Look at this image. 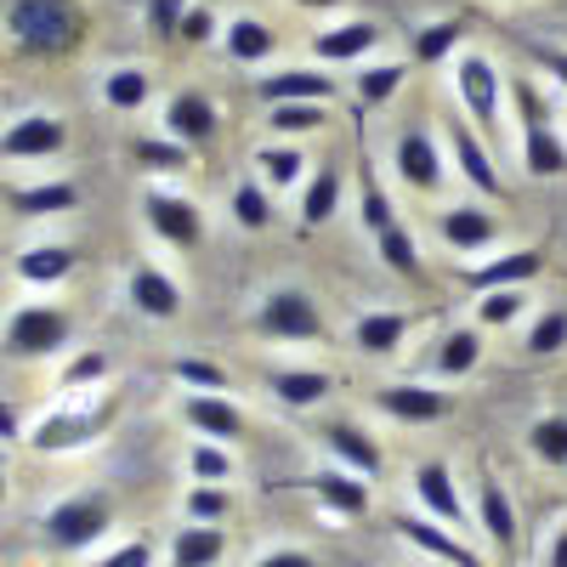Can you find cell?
Instances as JSON below:
<instances>
[{
  "label": "cell",
  "mask_w": 567,
  "mask_h": 567,
  "mask_svg": "<svg viewBox=\"0 0 567 567\" xmlns=\"http://www.w3.org/2000/svg\"><path fill=\"white\" fill-rule=\"evenodd\" d=\"M7 29L29 58H63L85 40V7L80 0H12Z\"/></svg>",
  "instance_id": "cell-1"
},
{
  "label": "cell",
  "mask_w": 567,
  "mask_h": 567,
  "mask_svg": "<svg viewBox=\"0 0 567 567\" xmlns=\"http://www.w3.org/2000/svg\"><path fill=\"white\" fill-rule=\"evenodd\" d=\"M109 528H114V494H103V488H85V494L58 499L52 511H45V523H40L45 545L63 550V556L91 550V545H97Z\"/></svg>",
  "instance_id": "cell-2"
},
{
  "label": "cell",
  "mask_w": 567,
  "mask_h": 567,
  "mask_svg": "<svg viewBox=\"0 0 567 567\" xmlns=\"http://www.w3.org/2000/svg\"><path fill=\"white\" fill-rule=\"evenodd\" d=\"M511 103H516V120H523V171L528 176H561L567 148L550 125V109L539 103V91L528 80H511Z\"/></svg>",
  "instance_id": "cell-3"
},
{
  "label": "cell",
  "mask_w": 567,
  "mask_h": 567,
  "mask_svg": "<svg viewBox=\"0 0 567 567\" xmlns=\"http://www.w3.org/2000/svg\"><path fill=\"white\" fill-rule=\"evenodd\" d=\"M256 336L267 341H323L329 323H323V307L296 290V284H284V290H267L261 307H256Z\"/></svg>",
  "instance_id": "cell-4"
},
{
  "label": "cell",
  "mask_w": 567,
  "mask_h": 567,
  "mask_svg": "<svg viewBox=\"0 0 567 567\" xmlns=\"http://www.w3.org/2000/svg\"><path fill=\"white\" fill-rule=\"evenodd\" d=\"M454 91H460L471 125H483L494 136L499 131V114H505V91H511V80L499 74V63L483 58V52H460L454 58Z\"/></svg>",
  "instance_id": "cell-5"
},
{
  "label": "cell",
  "mask_w": 567,
  "mask_h": 567,
  "mask_svg": "<svg viewBox=\"0 0 567 567\" xmlns=\"http://www.w3.org/2000/svg\"><path fill=\"white\" fill-rule=\"evenodd\" d=\"M69 336H74V318H69L63 307H52V301H29V307H18V312L7 318V352L23 358V363L63 352Z\"/></svg>",
  "instance_id": "cell-6"
},
{
  "label": "cell",
  "mask_w": 567,
  "mask_h": 567,
  "mask_svg": "<svg viewBox=\"0 0 567 567\" xmlns=\"http://www.w3.org/2000/svg\"><path fill=\"white\" fill-rule=\"evenodd\" d=\"M109 420H114V403H97V409L69 403V409H52V414H45L34 432H29V443H34L40 454H69V449L97 443V437L109 432Z\"/></svg>",
  "instance_id": "cell-7"
},
{
  "label": "cell",
  "mask_w": 567,
  "mask_h": 567,
  "mask_svg": "<svg viewBox=\"0 0 567 567\" xmlns=\"http://www.w3.org/2000/svg\"><path fill=\"white\" fill-rule=\"evenodd\" d=\"M142 216H148V227L159 233V239L171 245V250H199L205 245V216H199V205L194 199H182V194H154L142 199Z\"/></svg>",
  "instance_id": "cell-8"
},
{
  "label": "cell",
  "mask_w": 567,
  "mask_h": 567,
  "mask_svg": "<svg viewBox=\"0 0 567 567\" xmlns=\"http://www.w3.org/2000/svg\"><path fill=\"white\" fill-rule=\"evenodd\" d=\"M449 154H454V171L465 176L471 194H483V199H505V176L488 154V142L471 131V125H449Z\"/></svg>",
  "instance_id": "cell-9"
},
{
  "label": "cell",
  "mask_w": 567,
  "mask_h": 567,
  "mask_svg": "<svg viewBox=\"0 0 567 567\" xmlns=\"http://www.w3.org/2000/svg\"><path fill=\"white\" fill-rule=\"evenodd\" d=\"M414 499L425 505V516H432V523H443V528H454V534L471 523V511H465V499H460V483H454V471H449L443 460L414 465Z\"/></svg>",
  "instance_id": "cell-10"
},
{
  "label": "cell",
  "mask_w": 567,
  "mask_h": 567,
  "mask_svg": "<svg viewBox=\"0 0 567 567\" xmlns=\"http://www.w3.org/2000/svg\"><path fill=\"white\" fill-rule=\"evenodd\" d=\"M392 171H398L403 187H414V194H437L443 187V154H437L432 131H403L392 142Z\"/></svg>",
  "instance_id": "cell-11"
},
{
  "label": "cell",
  "mask_w": 567,
  "mask_h": 567,
  "mask_svg": "<svg viewBox=\"0 0 567 567\" xmlns=\"http://www.w3.org/2000/svg\"><path fill=\"white\" fill-rule=\"evenodd\" d=\"M471 523H477V534L494 545V556H516V505H511V488L499 477H483L477 483V511H471Z\"/></svg>",
  "instance_id": "cell-12"
},
{
  "label": "cell",
  "mask_w": 567,
  "mask_h": 567,
  "mask_svg": "<svg viewBox=\"0 0 567 567\" xmlns=\"http://www.w3.org/2000/svg\"><path fill=\"white\" fill-rule=\"evenodd\" d=\"M256 97L267 109H284V103H336L341 80H329L323 69H278V74L256 80Z\"/></svg>",
  "instance_id": "cell-13"
},
{
  "label": "cell",
  "mask_w": 567,
  "mask_h": 567,
  "mask_svg": "<svg viewBox=\"0 0 567 567\" xmlns=\"http://www.w3.org/2000/svg\"><path fill=\"white\" fill-rule=\"evenodd\" d=\"M182 420L194 425L205 443H239L245 437V409L233 403L227 392H187Z\"/></svg>",
  "instance_id": "cell-14"
},
{
  "label": "cell",
  "mask_w": 567,
  "mask_h": 567,
  "mask_svg": "<svg viewBox=\"0 0 567 567\" xmlns=\"http://www.w3.org/2000/svg\"><path fill=\"white\" fill-rule=\"evenodd\" d=\"M125 296H131V307H136L142 318H154V323H171V318L187 307V290H182L165 267H154V261H142V267L131 272Z\"/></svg>",
  "instance_id": "cell-15"
},
{
  "label": "cell",
  "mask_w": 567,
  "mask_h": 567,
  "mask_svg": "<svg viewBox=\"0 0 567 567\" xmlns=\"http://www.w3.org/2000/svg\"><path fill=\"white\" fill-rule=\"evenodd\" d=\"M69 125L58 114H23L0 131V154L7 159H45V154H63Z\"/></svg>",
  "instance_id": "cell-16"
},
{
  "label": "cell",
  "mask_w": 567,
  "mask_h": 567,
  "mask_svg": "<svg viewBox=\"0 0 567 567\" xmlns=\"http://www.w3.org/2000/svg\"><path fill=\"white\" fill-rule=\"evenodd\" d=\"M392 528L409 539V545H420L425 556H437V561H449V567H488L477 550H471L460 534H449L443 523H432V516H392Z\"/></svg>",
  "instance_id": "cell-17"
},
{
  "label": "cell",
  "mask_w": 567,
  "mask_h": 567,
  "mask_svg": "<svg viewBox=\"0 0 567 567\" xmlns=\"http://www.w3.org/2000/svg\"><path fill=\"white\" fill-rule=\"evenodd\" d=\"M374 403H381L392 420H403V425H432V420H443L454 409V398H443L437 386H420V381H392V386L374 392Z\"/></svg>",
  "instance_id": "cell-18"
},
{
  "label": "cell",
  "mask_w": 567,
  "mask_h": 567,
  "mask_svg": "<svg viewBox=\"0 0 567 567\" xmlns=\"http://www.w3.org/2000/svg\"><path fill=\"white\" fill-rule=\"evenodd\" d=\"M216 103L205 97V91H182V97L165 103V136L182 142V148H199V142L216 136Z\"/></svg>",
  "instance_id": "cell-19"
},
{
  "label": "cell",
  "mask_w": 567,
  "mask_h": 567,
  "mask_svg": "<svg viewBox=\"0 0 567 567\" xmlns=\"http://www.w3.org/2000/svg\"><path fill=\"white\" fill-rule=\"evenodd\" d=\"M307 488L318 494V505H329L336 516H369V505H374L369 477H358V471H347V465H323V471H312V483H307Z\"/></svg>",
  "instance_id": "cell-20"
},
{
  "label": "cell",
  "mask_w": 567,
  "mask_h": 567,
  "mask_svg": "<svg viewBox=\"0 0 567 567\" xmlns=\"http://www.w3.org/2000/svg\"><path fill=\"white\" fill-rule=\"evenodd\" d=\"M539 272H545V256L534 245H523V250H505V256H494L483 267H471V290H477V296H488V290H523V284H534Z\"/></svg>",
  "instance_id": "cell-21"
},
{
  "label": "cell",
  "mask_w": 567,
  "mask_h": 567,
  "mask_svg": "<svg viewBox=\"0 0 567 567\" xmlns=\"http://www.w3.org/2000/svg\"><path fill=\"white\" fill-rule=\"evenodd\" d=\"M374 45H381V29H374L369 18H347V23H336V29L312 34V58H318V63H363Z\"/></svg>",
  "instance_id": "cell-22"
},
{
  "label": "cell",
  "mask_w": 567,
  "mask_h": 567,
  "mask_svg": "<svg viewBox=\"0 0 567 567\" xmlns=\"http://www.w3.org/2000/svg\"><path fill=\"white\" fill-rule=\"evenodd\" d=\"M409 329H414L409 312H398V307H374V312H363V318L352 323V341H358L363 358H392V352L409 341Z\"/></svg>",
  "instance_id": "cell-23"
},
{
  "label": "cell",
  "mask_w": 567,
  "mask_h": 567,
  "mask_svg": "<svg viewBox=\"0 0 567 567\" xmlns=\"http://www.w3.org/2000/svg\"><path fill=\"white\" fill-rule=\"evenodd\" d=\"M437 233H443L449 250H488L494 233H499V221H494L483 205H449V210L437 216Z\"/></svg>",
  "instance_id": "cell-24"
},
{
  "label": "cell",
  "mask_w": 567,
  "mask_h": 567,
  "mask_svg": "<svg viewBox=\"0 0 567 567\" xmlns=\"http://www.w3.org/2000/svg\"><path fill=\"white\" fill-rule=\"evenodd\" d=\"M323 443H329V454H336V465H347V471H358V477H381V443H374L363 425H347V420H336L323 432Z\"/></svg>",
  "instance_id": "cell-25"
},
{
  "label": "cell",
  "mask_w": 567,
  "mask_h": 567,
  "mask_svg": "<svg viewBox=\"0 0 567 567\" xmlns=\"http://www.w3.org/2000/svg\"><path fill=\"white\" fill-rule=\"evenodd\" d=\"M227 556V528L221 523H182L171 539V567H216Z\"/></svg>",
  "instance_id": "cell-26"
},
{
  "label": "cell",
  "mask_w": 567,
  "mask_h": 567,
  "mask_svg": "<svg viewBox=\"0 0 567 567\" xmlns=\"http://www.w3.org/2000/svg\"><path fill=\"white\" fill-rule=\"evenodd\" d=\"M267 392H272L284 409H318L329 392H336V381H329L323 369H272V374H267Z\"/></svg>",
  "instance_id": "cell-27"
},
{
  "label": "cell",
  "mask_w": 567,
  "mask_h": 567,
  "mask_svg": "<svg viewBox=\"0 0 567 567\" xmlns=\"http://www.w3.org/2000/svg\"><path fill=\"white\" fill-rule=\"evenodd\" d=\"M341 210V165H318L301 182V227H323Z\"/></svg>",
  "instance_id": "cell-28"
},
{
  "label": "cell",
  "mask_w": 567,
  "mask_h": 567,
  "mask_svg": "<svg viewBox=\"0 0 567 567\" xmlns=\"http://www.w3.org/2000/svg\"><path fill=\"white\" fill-rule=\"evenodd\" d=\"M221 40H227V58H233V63H267L272 45H278V34H272L261 18H233V23L221 29Z\"/></svg>",
  "instance_id": "cell-29"
},
{
  "label": "cell",
  "mask_w": 567,
  "mask_h": 567,
  "mask_svg": "<svg viewBox=\"0 0 567 567\" xmlns=\"http://www.w3.org/2000/svg\"><path fill=\"white\" fill-rule=\"evenodd\" d=\"M477 363H483V336L477 329H449V336L437 341V374L443 381H465Z\"/></svg>",
  "instance_id": "cell-30"
},
{
  "label": "cell",
  "mask_w": 567,
  "mask_h": 567,
  "mask_svg": "<svg viewBox=\"0 0 567 567\" xmlns=\"http://www.w3.org/2000/svg\"><path fill=\"white\" fill-rule=\"evenodd\" d=\"M74 272V250L69 245H34L18 256V278L23 284H63Z\"/></svg>",
  "instance_id": "cell-31"
},
{
  "label": "cell",
  "mask_w": 567,
  "mask_h": 567,
  "mask_svg": "<svg viewBox=\"0 0 567 567\" xmlns=\"http://www.w3.org/2000/svg\"><path fill=\"white\" fill-rule=\"evenodd\" d=\"M403 80H409L403 63H363L352 97H358V109H381L386 97H398V91H403Z\"/></svg>",
  "instance_id": "cell-32"
},
{
  "label": "cell",
  "mask_w": 567,
  "mask_h": 567,
  "mask_svg": "<svg viewBox=\"0 0 567 567\" xmlns=\"http://www.w3.org/2000/svg\"><path fill=\"white\" fill-rule=\"evenodd\" d=\"M12 205L23 216H63V210L80 205V194H74V182H40V187H18Z\"/></svg>",
  "instance_id": "cell-33"
},
{
  "label": "cell",
  "mask_w": 567,
  "mask_h": 567,
  "mask_svg": "<svg viewBox=\"0 0 567 567\" xmlns=\"http://www.w3.org/2000/svg\"><path fill=\"white\" fill-rule=\"evenodd\" d=\"M256 171H261V182L278 194V187H296L312 165H307V154H301V148H290V142H278V148H261V154H256Z\"/></svg>",
  "instance_id": "cell-34"
},
{
  "label": "cell",
  "mask_w": 567,
  "mask_h": 567,
  "mask_svg": "<svg viewBox=\"0 0 567 567\" xmlns=\"http://www.w3.org/2000/svg\"><path fill=\"white\" fill-rule=\"evenodd\" d=\"M374 250H381V261L398 272V278H420V239L398 221V227H386L381 239H374Z\"/></svg>",
  "instance_id": "cell-35"
},
{
  "label": "cell",
  "mask_w": 567,
  "mask_h": 567,
  "mask_svg": "<svg viewBox=\"0 0 567 567\" xmlns=\"http://www.w3.org/2000/svg\"><path fill=\"white\" fill-rule=\"evenodd\" d=\"M567 352V307H545L528 323V358H556Z\"/></svg>",
  "instance_id": "cell-36"
},
{
  "label": "cell",
  "mask_w": 567,
  "mask_h": 567,
  "mask_svg": "<svg viewBox=\"0 0 567 567\" xmlns=\"http://www.w3.org/2000/svg\"><path fill=\"white\" fill-rule=\"evenodd\" d=\"M528 449L545 465H567V414H539L528 425Z\"/></svg>",
  "instance_id": "cell-37"
},
{
  "label": "cell",
  "mask_w": 567,
  "mask_h": 567,
  "mask_svg": "<svg viewBox=\"0 0 567 567\" xmlns=\"http://www.w3.org/2000/svg\"><path fill=\"white\" fill-rule=\"evenodd\" d=\"M187 471H194V483H216V488H227L233 483V454H227V443H194L187 449Z\"/></svg>",
  "instance_id": "cell-38"
},
{
  "label": "cell",
  "mask_w": 567,
  "mask_h": 567,
  "mask_svg": "<svg viewBox=\"0 0 567 567\" xmlns=\"http://www.w3.org/2000/svg\"><path fill=\"white\" fill-rule=\"evenodd\" d=\"M233 221H239L245 233L272 227V194H267V182H239V194H233Z\"/></svg>",
  "instance_id": "cell-39"
},
{
  "label": "cell",
  "mask_w": 567,
  "mask_h": 567,
  "mask_svg": "<svg viewBox=\"0 0 567 567\" xmlns=\"http://www.w3.org/2000/svg\"><path fill=\"white\" fill-rule=\"evenodd\" d=\"M358 216H363V233H374V239H381L386 227H398V210H392V199H386V187L369 176V165H363V194H358Z\"/></svg>",
  "instance_id": "cell-40"
},
{
  "label": "cell",
  "mask_w": 567,
  "mask_h": 567,
  "mask_svg": "<svg viewBox=\"0 0 567 567\" xmlns=\"http://www.w3.org/2000/svg\"><path fill=\"white\" fill-rule=\"evenodd\" d=\"M148 69H114L109 80H103V97H109V109H142V103H148Z\"/></svg>",
  "instance_id": "cell-41"
},
{
  "label": "cell",
  "mask_w": 567,
  "mask_h": 567,
  "mask_svg": "<svg viewBox=\"0 0 567 567\" xmlns=\"http://www.w3.org/2000/svg\"><path fill=\"white\" fill-rule=\"evenodd\" d=\"M460 18H437V23H425L420 34H414V58L420 63H443L449 52H454V45H460Z\"/></svg>",
  "instance_id": "cell-42"
},
{
  "label": "cell",
  "mask_w": 567,
  "mask_h": 567,
  "mask_svg": "<svg viewBox=\"0 0 567 567\" xmlns=\"http://www.w3.org/2000/svg\"><path fill=\"white\" fill-rule=\"evenodd\" d=\"M187 523H221L227 528V511H233V494L227 488H216V483H194L187 488Z\"/></svg>",
  "instance_id": "cell-43"
},
{
  "label": "cell",
  "mask_w": 567,
  "mask_h": 567,
  "mask_svg": "<svg viewBox=\"0 0 567 567\" xmlns=\"http://www.w3.org/2000/svg\"><path fill=\"white\" fill-rule=\"evenodd\" d=\"M267 125L284 131V136H307V131L329 125V103H284V109H272Z\"/></svg>",
  "instance_id": "cell-44"
},
{
  "label": "cell",
  "mask_w": 567,
  "mask_h": 567,
  "mask_svg": "<svg viewBox=\"0 0 567 567\" xmlns=\"http://www.w3.org/2000/svg\"><path fill=\"white\" fill-rule=\"evenodd\" d=\"M523 307H528L523 290H488V296H477V323L483 329H505V323L523 318Z\"/></svg>",
  "instance_id": "cell-45"
},
{
  "label": "cell",
  "mask_w": 567,
  "mask_h": 567,
  "mask_svg": "<svg viewBox=\"0 0 567 567\" xmlns=\"http://www.w3.org/2000/svg\"><path fill=\"white\" fill-rule=\"evenodd\" d=\"M176 381L187 392H227V369H216L205 358H176Z\"/></svg>",
  "instance_id": "cell-46"
},
{
  "label": "cell",
  "mask_w": 567,
  "mask_h": 567,
  "mask_svg": "<svg viewBox=\"0 0 567 567\" xmlns=\"http://www.w3.org/2000/svg\"><path fill=\"white\" fill-rule=\"evenodd\" d=\"M97 381H109V358H103V352H80V358H69V369H63V392L97 386Z\"/></svg>",
  "instance_id": "cell-47"
},
{
  "label": "cell",
  "mask_w": 567,
  "mask_h": 567,
  "mask_svg": "<svg viewBox=\"0 0 567 567\" xmlns=\"http://www.w3.org/2000/svg\"><path fill=\"white\" fill-rule=\"evenodd\" d=\"M187 154L194 148H182V142H136V165L148 171H187Z\"/></svg>",
  "instance_id": "cell-48"
},
{
  "label": "cell",
  "mask_w": 567,
  "mask_h": 567,
  "mask_svg": "<svg viewBox=\"0 0 567 567\" xmlns=\"http://www.w3.org/2000/svg\"><path fill=\"white\" fill-rule=\"evenodd\" d=\"M182 18H187V0H148V23L159 40H171L182 29Z\"/></svg>",
  "instance_id": "cell-49"
},
{
  "label": "cell",
  "mask_w": 567,
  "mask_h": 567,
  "mask_svg": "<svg viewBox=\"0 0 567 567\" xmlns=\"http://www.w3.org/2000/svg\"><path fill=\"white\" fill-rule=\"evenodd\" d=\"M187 45H205V40H216V12L210 7H187V18H182V29H176Z\"/></svg>",
  "instance_id": "cell-50"
},
{
  "label": "cell",
  "mask_w": 567,
  "mask_h": 567,
  "mask_svg": "<svg viewBox=\"0 0 567 567\" xmlns=\"http://www.w3.org/2000/svg\"><path fill=\"white\" fill-rule=\"evenodd\" d=\"M97 567H154V545H148V539H125V545L109 550Z\"/></svg>",
  "instance_id": "cell-51"
},
{
  "label": "cell",
  "mask_w": 567,
  "mask_h": 567,
  "mask_svg": "<svg viewBox=\"0 0 567 567\" xmlns=\"http://www.w3.org/2000/svg\"><path fill=\"white\" fill-rule=\"evenodd\" d=\"M256 567H318V556L312 550H267Z\"/></svg>",
  "instance_id": "cell-52"
},
{
  "label": "cell",
  "mask_w": 567,
  "mask_h": 567,
  "mask_svg": "<svg viewBox=\"0 0 567 567\" xmlns=\"http://www.w3.org/2000/svg\"><path fill=\"white\" fill-rule=\"evenodd\" d=\"M539 567H567V523H556V534H550V545H545Z\"/></svg>",
  "instance_id": "cell-53"
},
{
  "label": "cell",
  "mask_w": 567,
  "mask_h": 567,
  "mask_svg": "<svg viewBox=\"0 0 567 567\" xmlns=\"http://www.w3.org/2000/svg\"><path fill=\"white\" fill-rule=\"evenodd\" d=\"M0 443H18V409L0 403Z\"/></svg>",
  "instance_id": "cell-54"
},
{
  "label": "cell",
  "mask_w": 567,
  "mask_h": 567,
  "mask_svg": "<svg viewBox=\"0 0 567 567\" xmlns=\"http://www.w3.org/2000/svg\"><path fill=\"white\" fill-rule=\"evenodd\" d=\"M296 7H307V12H329V7H341V0H296Z\"/></svg>",
  "instance_id": "cell-55"
},
{
  "label": "cell",
  "mask_w": 567,
  "mask_h": 567,
  "mask_svg": "<svg viewBox=\"0 0 567 567\" xmlns=\"http://www.w3.org/2000/svg\"><path fill=\"white\" fill-rule=\"evenodd\" d=\"M0 505H7V471H0Z\"/></svg>",
  "instance_id": "cell-56"
}]
</instances>
